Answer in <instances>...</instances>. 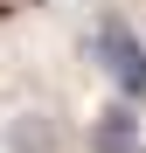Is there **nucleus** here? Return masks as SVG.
I'll list each match as a JSON object with an SVG mask.
<instances>
[{"instance_id":"f03ea898","label":"nucleus","mask_w":146,"mask_h":153,"mask_svg":"<svg viewBox=\"0 0 146 153\" xmlns=\"http://www.w3.org/2000/svg\"><path fill=\"white\" fill-rule=\"evenodd\" d=\"M97 153H139V118H132V111H104V125H97Z\"/></svg>"},{"instance_id":"f257e3e1","label":"nucleus","mask_w":146,"mask_h":153,"mask_svg":"<svg viewBox=\"0 0 146 153\" xmlns=\"http://www.w3.org/2000/svg\"><path fill=\"white\" fill-rule=\"evenodd\" d=\"M104 63H111L118 84H125V97H146V49L125 28H104Z\"/></svg>"}]
</instances>
